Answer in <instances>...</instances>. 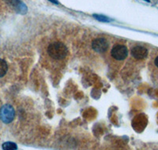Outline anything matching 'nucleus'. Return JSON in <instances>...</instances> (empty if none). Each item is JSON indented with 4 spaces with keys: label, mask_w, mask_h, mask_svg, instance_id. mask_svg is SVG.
I'll return each mask as SVG.
<instances>
[{
    "label": "nucleus",
    "mask_w": 158,
    "mask_h": 150,
    "mask_svg": "<svg viewBox=\"0 0 158 150\" xmlns=\"http://www.w3.org/2000/svg\"><path fill=\"white\" fill-rule=\"evenodd\" d=\"M154 63H155V65H156V67H158V56L156 58V59H155Z\"/></svg>",
    "instance_id": "nucleus-9"
},
{
    "label": "nucleus",
    "mask_w": 158,
    "mask_h": 150,
    "mask_svg": "<svg viewBox=\"0 0 158 150\" xmlns=\"http://www.w3.org/2000/svg\"><path fill=\"white\" fill-rule=\"evenodd\" d=\"M131 55L136 59H143L148 56V50L142 46H135L131 50Z\"/></svg>",
    "instance_id": "nucleus-5"
},
{
    "label": "nucleus",
    "mask_w": 158,
    "mask_h": 150,
    "mask_svg": "<svg viewBox=\"0 0 158 150\" xmlns=\"http://www.w3.org/2000/svg\"><path fill=\"white\" fill-rule=\"evenodd\" d=\"M94 17L99 21V22H110L111 21V18H108V17L104 16V15H94Z\"/></svg>",
    "instance_id": "nucleus-8"
},
{
    "label": "nucleus",
    "mask_w": 158,
    "mask_h": 150,
    "mask_svg": "<svg viewBox=\"0 0 158 150\" xmlns=\"http://www.w3.org/2000/svg\"><path fill=\"white\" fill-rule=\"evenodd\" d=\"M92 48L95 52L102 53L107 51L108 48V44L104 38H97L92 42Z\"/></svg>",
    "instance_id": "nucleus-4"
},
{
    "label": "nucleus",
    "mask_w": 158,
    "mask_h": 150,
    "mask_svg": "<svg viewBox=\"0 0 158 150\" xmlns=\"http://www.w3.org/2000/svg\"><path fill=\"white\" fill-rule=\"evenodd\" d=\"M111 56L116 60H123L128 55V51L126 46L122 44H117L114 46L111 52Z\"/></svg>",
    "instance_id": "nucleus-3"
},
{
    "label": "nucleus",
    "mask_w": 158,
    "mask_h": 150,
    "mask_svg": "<svg viewBox=\"0 0 158 150\" xmlns=\"http://www.w3.org/2000/svg\"><path fill=\"white\" fill-rule=\"evenodd\" d=\"M49 1H51V2H53V3H56V4L59 3V2H57V0H49Z\"/></svg>",
    "instance_id": "nucleus-10"
},
{
    "label": "nucleus",
    "mask_w": 158,
    "mask_h": 150,
    "mask_svg": "<svg viewBox=\"0 0 158 150\" xmlns=\"http://www.w3.org/2000/svg\"><path fill=\"white\" fill-rule=\"evenodd\" d=\"M145 1H146V2H150V1H149V0H145Z\"/></svg>",
    "instance_id": "nucleus-11"
},
{
    "label": "nucleus",
    "mask_w": 158,
    "mask_h": 150,
    "mask_svg": "<svg viewBox=\"0 0 158 150\" xmlns=\"http://www.w3.org/2000/svg\"><path fill=\"white\" fill-rule=\"evenodd\" d=\"M15 117V111L12 106L6 104L0 110V119L4 123H10Z\"/></svg>",
    "instance_id": "nucleus-2"
},
{
    "label": "nucleus",
    "mask_w": 158,
    "mask_h": 150,
    "mask_svg": "<svg viewBox=\"0 0 158 150\" xmlns=\"http://www.w3.org/2000/svg\"><path fill=\"white\" fill-rule=\"evenodd\" d=\"M48 53L55 59H63L67 56L68 50L67 46L60 42H54L48 47Z\"/></svg>",
    "instance_id": "nucleus-1"
},
{
    "label": "nucleus",
    "mask_w": 158,
    "mask_h": 150,
    "mask_svg": "<svg viewBox=\"0 0 158 150\" xmlns=\"http://www.w3.org/2000/svg\"><path fill=\"white\" fill-rule=\"evenodd\" d=\"M2 149L3 150H17L18 146L15 143L11 141H6L2 144Z\"/></svg>",
    "instance_id": "nucleus-7"
},
{
    "label": "nucleus",
    "mask_w": 158,
    "mask_h": 150,
    "mask_svg": "<svg viewBox=\"0 0 158 150\" xmlns=\"http://www.w3.org/2000/svg\"><path fill=\"white\" fill-rule=\"evenodd\" d=\"M7 63H6L5 60L0 59V77H3L4 75L6 73V72H7Z\"/></svg>",
    "instance_id": "nucleus-6"
}]
</instances>
